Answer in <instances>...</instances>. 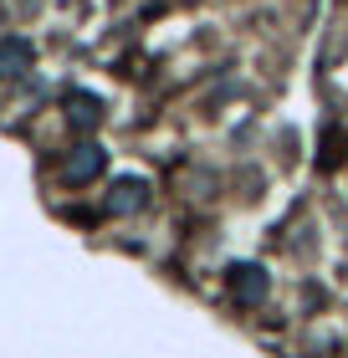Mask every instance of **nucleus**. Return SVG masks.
Returning <instances> with one entry per match:
<instances>
[{
  "mask_svg": "<svg viewBox=\"0 0 348 358\" xmlns=\"http://www.w3.org/2000/svg\"><path fill=\"white\" fill-rule=\"evenodd\" d=\"M62 174H67V185H88V179H97V174H103V149L77 143V149L67 154V164H62Z\"/></svg>",
  "mask_w": 348,
  "mask_h": 358,
  "instance_id": "1",
  "label": "nucleus"
},
{
  "mask_svg": "<svg viewBox=\"0 0 348 358\" xmlns=\"http://www.w3.org/2000/svg\"><path fill=\"white\" fill-rule=\"evenodd\" d=\"M144 200H148L144 179H118L113 194H108V210H113V215H134V210H144Z\"/></svg>",
  "mask_w": 348,
  "mask_h": 358,
  "instance_id": "2",
  "label": "nucleus"
},
{
  "mask_svg": "<svg viewBox=\"0 0 348 358\" xmlns=\"http://www.w3.org/2000/svg\"><path fill=\"white\" fill-rule=\"evenodd\" d=\"M26 67H31V41L6 36V41H0V77H15V72H26Z\"/></svg>",
  "mask_w": 348,
  "mask_h": 358,
  "instance_id": "3",
  "label": "nucleus"
},
{
  "mask_svg": "<svg viewBox=\"0 0 348 358\" xmlns=\"http://www.w3.org/2000/svg\"><path fill=\"white\" fill-rule=\"evenodd\" d=\"M230 292H236L241 302H261V297H267V276H261L256 266H236V276H230Z\"/></svg>",
  "mask_w": 348,
  "mask_h": 358,
  "instance_id": "4",
  "label": "nucleus"
},
{
  "mask_svg": "<svg viewBox=\"0 0 348 358\" xmlns=\"http://www.w3.org/2000/svg\"><path fill=\"white\" fill-rule=\"evenodd\" d=\"M67 113H72V123H77V128H97V118H103V108H97V97H92V92H77L72 103H67Z\"/></svg>",
  "mask_w": 348,
  "mask_h": 358,
  "instance_id": "5",
  "label": "nucleus"
},
{
  "mask_svg": "<svg viewBox=\"0 0 348 358\" xmlns=\"http://www.w3.org/2000/svg\"><path fill=\"white\" fill-rule=\"evenodd\" d=\"M0 15H6V10H0Z\"/></svg>",
  "mask_w": 348,
  "mask_h": 358,
  "instance_id": "6",
  "label": "nucleus"
}]
</instances>
